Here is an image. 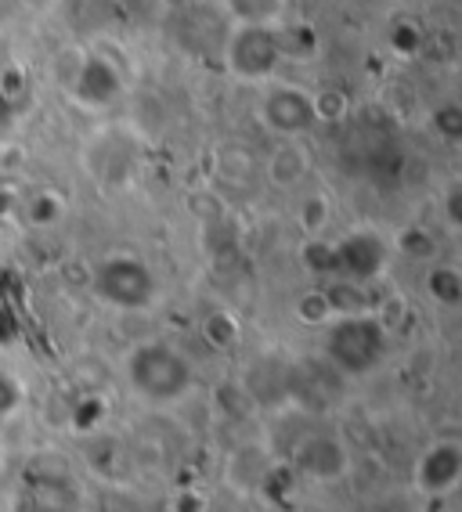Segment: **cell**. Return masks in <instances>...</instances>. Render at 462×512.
Wrapping results in <instances>:
<instances>
[{"label": "cell", "instance_id": "cell-25", "mask_svg": "<svg viewBox=\"0 0 462 512\" xmlns=\"http://www.w3.org/2000/svg\"><path fill=\"white\" fill-rule=\"evenodd\" d=\"M15 404H19V383L8 379V375H0V415L11 412Z\"/></svg>", "mask_w": 462, "mask_h": 512}, {"label": "cell", "instance_id": "cell-19", "mask_svg": "<svg viewBox=\"0 0 462 512\" xmlns=\"http://www.w3.org/2000/svg\"><path fill=\"white\" fill-rule=\"evenodd\" d=\"M430 130H434L441 141H448V145L462 141V105L459 101H444V105H437V109L430 112Z\"/></svg>", "mask_w": 462, "mask_h": 512}, {"label": "cell", "instance_id": "cell-12", "mask_svg": "<svg viewBox=\"0 0 462 512\" xmlns=\"http://www.w3.org/2000/svg\"><path fill=\"white\" fill-rule=\"evenodd\" d=\"M426 296L444 307V311H455L462 303V271L452 264H434L426 271V282H423Z\"/></svg>", "mask_w": 462, "mask_h": 512}, {"label": "cell", "instance_id": "cell-23", "mask_svg": "<svg viewBox=\"0 0 462 512\" xmlns=\"http://www.w3.org/2000/svg\"><path fill=\"white\" fill-rule=\"evenodd\" d=\"M398 242H401V253L416 256V260L434 256V238H430V231H423V228H405Z\"/></svg>", "mask_w": 462, "mask_h": 512}, {"label": "cell", "instance_id": "cell-10", "mask_svg": "<svg viewBox=\"0 0 462 512\" xmlns=\"http://www.w3.org/2000/svg\"><path fill=\"white\" fill-rule=\"evenodd\" d=\"M264 174H268V181L275 184V188L289 192V188L307 181V174H311V156H307V148L300 145V141H282V145H275L268 163H264Z\"/></svg>", "mask_w": 462, "mask_h": 512}, {"label": "cell", "instance_id": "cell-21", "mask_svg": "<svg viewBox=\"0 0 462 512\" xmlns=\"http://www.w3.org/2000/svg\"><path fill=\"white\" fill-rule=\"evenodd\" d=\"M311 94H315L318 127H322V123H340V119H347V112H351V98L343 91H336V87H325V91H311Z\"/></svg>", "mask_w": 462, "mask_h": 512}, {"label": "cell", "instance_id": "cell-4", "mask_svg": "<svg viewBox=\"0 0 462 512\" xmlns=\"http://www.w3.org/2000/svg\"><path fill=\"white\" fill-rule=\"evenodd\" d=\"M224 65L242 83H264L282 65L278 26H235L224 44Z\"/></svg>", "mask_w": 462, "mask_h": 512}, {"label": "cell", "instance_id": "cell-22", "mask_svg": "<svg viewBox=\"0 0 462 512\" xmlns=\"http://www.w3.org/2000/svg\"><path fill=\"white\" fill-rule=\"evenodd\" d=\"M325 224H329V199H325V195L304 199V206H300V228H304L311 238H318Z\"/></svg>", "mask_w": 462, "mask_h": 512}, {"label": "cell", "instance_id": "cell-18", "mask_svg": "<svg viewBox=\"0 0 462 512\" xmlns=\"http://www.w3.org/2000/svg\"><path fill=\"white\" fill-rule=\"evenodd\" d=\"M296 321H304V325H329L333 321V307H329V300H325L322 285L318 289H307V293H300V300H296Z\"/></svg>", "mask_w": 462, "mask_h": 512}, {"label": "cell", "instance_id": "cell-7", "mask_svg": "<svg viewBox=\"0 0 462 512\" xmlns=\"http://www.w3.org/2000/svg\"><path fill=\"white\" fill-rule=\"evenodd\" d=\"M293 466L315 484H336L351 469V455H347V444L333 433H307L293 448Z\"/></svg>", "mask_w": 462, "mask_h": 512}, {"label": "cell", "instance_id": "cell-6", "mask_svg": "<svg viewBox=\"0 0 462 512\" xmlns=\"http://www.w3.org/2000/svg\"><path fill=\"white\" fill-rule=\"evenodd\" d=\"M390 264L387 238L376 231H347L333 242V278L354 285H372Z\"/></svg>", "mask_w": 462, "mask_h": 512}, {"label": "cell", "instance_id": "cell-1", "mask_svg": "<svg viewBox=\"0 0 462 512\" xmlns=\"http://www.w3.org/2000/svg\"><path fill=\"white\" fill-rule=\"evenodd\" d=\"M123 379L145 404H177L192 394L195 365L167 339H145L123 361Z\"/></svg>", "mask_w": 462, "mask_h": 512}, {"label": "cell", "instance_id": "cell-11", "mask_svg": "<svg viewBox=\"0 0 462 512\" xmlns=\"http://www.w3.org/2000/svg\"><path fill=\"white\" fill-rule=\"evenodd\" d=\"M224 15L235 26H282L286 0H221Z\"/></svg>", "mask_w": 462, "mask_h": 512}, {"label": "cell", "instance_id": "cell-20", "mask_svg": "<svg viewBox=\"0 0 462 512\" xmlns=\"http://www.w3.org/2000/svg\"><path fill=\"white\" fill-rule=\"evenodd\" d=\"M33 94V83H29V73L19 69V65H8V69H0V98L8 101L11 109L19 112L26 105V98Z\"/></svg>", "mask_w": 462, "mask_h": 512}, {"label": "cell", "instance_id": "cell-9", "mask_svg": "<svg viewBox=\"0 0 462 512\" xmlns=\"http://www.w3.org/2000/svg\"><path fill=\"white\" fill-rule=\"evenodd\" d=\"M69 94H73V101L84 105V109H109L112 101L123 94V76L109 58L87 55L84 62L73 69Z\"/></svg>", "mask_w": 462, "mask_h": 512}, {"label": "cell", "instance_id": "cell-13", "mask_svg": "<svg viewBox=\"0 0 462 512\" xmlns=\"http://www.w3.org/2000/svg\"><path fill=\"white\" fill-rule=\"evenodd\" d=\"M278 47H282V62H311L318 55V33L311 22H282L278 26Z\"/></svg>", "mask_w": 462, "mask_h": 512}, {"label": "cell", "instance_id": "cell-2", "mask_svg": "<svg viewBox=\"0 0 462 512\" xmlns=\"http://www.w3.org/2000/svg\"><path fill=\"white\" fill-rule=\"evenodd\" d=\"M390 343V329L376 314H343L325 325V365L343 379H361L376 372Z\"/></svg>", "mask_w": 462, "mask_h": 512}, {"label": "cell", "instance_id": "cell-15", "mask_svg": "<svg viewBox=\"0 0 462 512\" xmlns=\"http://www.w3.org/2000/svg\"><path fill=\"white\" fill-rule=\"evenodd\" d=\"M423 44H426V37H423V29H419L416 19H398L387 33L390 55H398L401 62H412V58L423 51Z\"/></svg>", "mask_w": 462, "mask_h": 512}, {"label": "cell", "instance_id": "cell-26", "mask_svg": "<svg viewBox=\"0 0 462 512\" xmlns=\"http://www.w3.org/2000/svg\"><path fill=\"white\" fill-rule=\"evenodd\" d=\"M444 210H448L452 228H459V224H462V188H459V184H455L452 192H448V199H444Z\"/></svg>", "mask_w": 462, "mask_h": 512}, {"label": "cell", "instance_id": "cell-24", "mask_svg": "<svg viewBox=\"0 0 462 512\" xmlns=\"http://www.w3.org/2000/svg\"><path fill=\"white\" fill-rule=\"evenodd\" d=\"M19 336H22L19 318L0 307V347H15V343H19Z\"/></svg>", "mask_w": 462, "mask_h": 512}, {"label": "cell", "instance_id": "cell-27", "mask_svg": "<svg viewBox=\"0 0 462 512\" xmlns=\"http://www.w3.org/2000/svg\"><path fill=\"white\" fill-rule=\"evenodd\" d=\"M15 119H19V112H15V109L8 105V101L0 98V138H8L11 127H15Z\"/></svg>", "mask_w": 462, "mask_h": 512}, {"label": "cell", "instance_id": "cell-14", "mask_svg": "<svg viewBox=\"0 0 462 512\" xmlns=\"http://www.w3.org/2000/svg\"><path fill=\"white\" fill-rule=\"evenodd\" d=\"M199 332H203V339L213 350H231L242 339V325L231 311H210L203 318V325H199Z\"/></svg>", "mask_w": 462, "mask_h": 512}, {"label": "cell", "instance_id": "cell-3", "mask_svg": "<svg viewBox=\"0 0 462 512\" xmlns=\"http://www.w3.org/2000/svg\"><path fill=\"white\" fill-rule=\"evenodd\" d=\"M91 293L123 314L148 311L159 300V278L156 271L134 253H112L105 260H98L91 275Z\"/></svg>", "mask_w": 462, "mask_h": 512}, {"label": "cell", "instance_id": "cell-16", "mask_svg": "<svg viewBox=\"0 0 462 512\" xmlns=\"http://www.w3.org/2000/svg\"><path fill=\"white\" fill-rule=\"evenodd\" d=\"M300 264H304V271L322 278V282H333V242H325L322 235L307 238L304 246H300Z\"/></svg>", "mask_w": 462, "mask_h": 512}, {"label": "cell", "instance_id": "cell-8", "mask_svg": "<svg viewBox=\"0 0 462 512\" xmlns=\"http://www.w3.org/2000/svg\"><path fill=\"white\" fill-rule=\"evenodd\" d=\"M462 484V444L459 440H434L416 462V491L426 498H448Z\"/></svg>", "mask_w": 462, "mask_h": 512}, {"label": "cell", "instance_id": "cell-17", "mask_svg": "<svg viewBox=\"0 0 462 512\" xmlns=\"http://www.w3.org/2000/svg\"><path fill=\"white\" fill-rule=\"evenodd\" d=\"M62 213H65V202L58 192H37L29 195L26 202V220L33 228H55L58 220H62Z\"/></svg>", "mask_w": 462, "mask_h": 512}, {"label": "cell", "instance_id": "cell-5", "mask_svg": "<svg viewBox=\"0 0 462 512\" xmlns=\"http://www.w3.org/2000/svg\"><path fill=\"white\" fill-rule=\"evenodd\" d=\"M257 119L268 134L282 141H300L318 127L315 94L300 83H271L257 101Z\"/></svg>", "mask_w": 462, "mask_h": 512}]
</instances>
